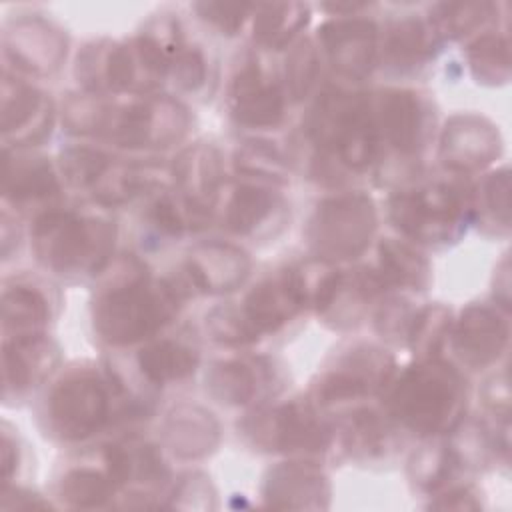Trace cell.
<instances>
[{"mask_svg": "<svg viewBox=\"0 0 512 512\" xmlns=\"http://www.w3.org/2000/svg\"><path fill=\"white\" fill-rule=\"evenodd\" d=\"M52 320L46 286L30 278H10L2 288V336H40Z\"/></svg>", "mask_w": 512, "mask_h": 512, "instance_id": "obj_29", "label": "cell"}, {"mask_svg": "<svg viewBox=\"0 0 512 512\" xmlns=\"http://www.w3.org/2000/svg\"><path fill=\"white\" fill-rule=\"evenodd\" d=\"M474 218H488L494 226L508 230L510 224V176L508 168L496 170L472 192Z\"/></svg>", "mask_w": 512, "mask_h": 512, "instance_id": "obj_44", "label": "cell"}, {"mask_svg": "<svg viewBox=\"0 0 512 512\" xmlns=\"http://www.w3.org/2000/svg\"><path fill=\"white\" fill-rule=\"evenodd\" d=\"M466 60L476 82L500 86L510 80L508 38L498 32H484L466 48Z\"/></svg>", "mask_w": 512, "mask_h": 512, "instance_id": "obj_38", "label": "cell"}, {"mask_svg": "<svg viewBox=\"0 0 512 512\" xmlns=\"http://www.w3.org/2000/svg\"><path fill=\"white\" fill-rule=\"evenodd\" d=\"M206 332L224 346H248L260 340L254 328L244 318L240 306L222 304L206 314Z\"/></svg>", "mask_w": 512, "mask_h": 512, "instance_id": "obj_45", "label": "cell"}, {"mask_svg": "<svg viewBox=\"0 0 512 512\" xmlns=\"http://www.w3.org/2000/svg\"><path fill=\"white\" fill-rule=\"evenodd\" d=\"M62 184L52 162L28 148L2 150V198L16 210L56 206Z\"/></svg>", "mask_w": 512, "mask_h": 512, "instance_id": "obj_18", "label": "cell"}, {"mask_svg": "<svg viewBox=\"0 0 512 512\" xmlns=\"http://www.w3.org/2000/svg\"><path fill=\"white\" fill-rule=\"evenodd\" d=\"M146 196L148 202L144 210V220L150 230L160 238H182L186 232L202 230L210 220L208 212L192 206L174 188H166L160 184L148 190Z\"/></svg>", "mask_w": 512, "mask_h": 512, "instance_id": "obj_33", "label": "cell"}, {"mask_svg": "<svg viewBox=\"0 0 512 512\" xmlns=\"http://www.w3.org/2000/svg\"><path fill=\"white\" fill-rule=\"evenodd\" d=\"M58 364V348L46 336H20L2 340V400L24 398L42 384Z\"/></svg>", "mask_w": 512, "mask_h": 512, "instance_id": "obj_25", "label": "cell"}, {"mask_svg": "<svg viewBox=\"0 0 512 512\" xmlns=\"http://www.w3.org/2000/svg\"><path fill=\"white\" fill-rule=\"evenodd\" d=\"M502 150V140L492 122L476 114L452 116L438 146L442 166L454 174H472L492 164Z\"/></svg>", "mask_w": 512, "mask_h": 512, "instance_id": "obj_20", "label": "cell"}, {"mask_svg": "<svg viewBox=\"0 0 512 512\" xmlns=\"http://www.w3.org/2000/svg\"><path fill=\"white\" fill-rule=\"evenodd\" d=\"M430 508H450V510H476L480 508V502L476 500V494L468 486L450 488L442 496H438L434 502H430Z\"/></svg>", "mask_w": 512, "mask_h": 512, "instance_id": "obj_52", "label": "cell"}, {"mask_svg": "<svg viewBox=\"0 0 512 512\" xmlns=\"http://www.w3.org/2000/svg\"><path fill=\"white\" fill-rule=\"evenodd\" d=\"M288 48L290 50L284 62V92L288 100L300 102L316 86L322 54L310 38H298Z\"/></svg>", "mask_w": 512, "mask_h": 512, "instance_id": "obj_42", "label": "cell"}, {"mask_svg": "<svg viewBox=\"0 0 512 512\" xmlns=\"http://www.w3.org/2000/svg\"><path fill=\"white\" fill-rule=\"evenodd\" d=\"M494 14L490 2H440L430 8V24L438 38L460 40L478 30Z\"/></svg>", "mask_w": 512, "mask_h": 512, "instance_id": "obj_40", "label": "cell"}, {"mask_svg": "<svg viewBox=\"0 0 512 512\" xmlns=\"http://www.w3.org/2000/svg\"><path fill=\"white\" fill-rule=\"evenodd\" d=\"M190 128L188 108L168 94L138 96L114 104L102 140L130 150H164L178 144Z\"/></svg>", "mask_w": 512, "mask_h": 512, "instance_id": "obj_10", "label": "cell"}, {"mask_svg": "<svg viewBox=\"0 0 512 512\" xmlns=\"http://www.w3.org/2000/svg\"><path fill=\"white\" fill-rule=\"evenodd\" d=\"M384 290L376 270L358 266L340 270L330 286V292L316 312L320 320L334 330L356 328L368 314L370 306Z\"/></svg>", "mask_w": 512, "mask_h": 512, "instance_id": "obj_27", "label": "cell"}, {"mask_svg": "<svg viewBox=\"0 0 512 512\" xmlns=\"http://www.w3.org/2000/svg\"><path fill=\"white\" fill-rule=\"evenodd\" d=\"M510 326L498 308L470 304L452 324L450 340L456 356L472 370L492 366L508 346Z\"/></svg>", "mask_w": 512, "mask_h": 512, "instance_id": "obj_22", "label": "cell"}, {"mask_svg": "<svg viewBox=\"0 0 512 512\" xmlns=\"http://www.w3.org/2000/svg\"><path fill=\"white\" fill-rule=\"evenodd\" d=\"M248 254L222 240H204L190 248L184 260L182 284L188 292L226 294L242 286L250 274Z\"/></svg>", "mask_w": 512, "mask_h": 512, "instance_id": "obj_21", "label": "cell"}, {"mask_svg": "<svg viewBox=\"0 0 512 512\" xmlns=\"http://www.w3.org/2000/svg\"><path fill=\"white\" fill-rule=\"evenodd\" d=\"M196 14L204 20L210 28L224 36H234L244 22L252 16L254 4L246 2H196Z\"/></svg>", "mask_w": 512, "mask_h": 512, "instance_id": "obj_48", "label": "cell"}, {"mask_svg": "<svg viewBox=\"0 0 512 512\" xmlns=\"http://www.w3.org/2000/svg\"><path fill=\"white\" fill-rule=\"evenodd\" d=\"M174 190L202 212H212L224 192V162L210 142H194L172 162Z\"/></svg>", "mask_w": 512, "mask_h": 512, "instance_id": "obj_26", "label": "cell"}, {"mask_svg": "<svg viewBox=\"0 0 512 512\" xmlns=\"http://www.w3.org/2000/svg\"><path fill=\"white\" fill-rule=\"evenodd\" d=\"M234 166L238 174L264 184L288 182V162L282 152L266 140H248L234 152Z\"/></svg>", "mask_w": 512, "mask_h": 512, "instance_id": "obj_41", "label": "cell"}, {"mask_svg": "<svg viewBox=\"0 0 512 512\" xmlns=\"http://www.w3.org/2000/svg\"><path fill=\"white\" fill-rule=\"evenodd\" d=\"M50 502L42 500L34 492H26L16 486L2 488V508H48Z\"/></svg>", "mask_w": 512, "mask_h": 512, "instance_id": "obj_53", "label": "cell"}, {"mask_svg": "<svg viewBox=\"0 0 512 512\" xmlns=\"http://www.w3.org/2000/svg\"><path fill=\"white\" fill-rule=\"evenodd\" d=\"M104 282L92 304L98 338L110 346L152 340L180 312L186 286L152 278L146 266L126 256L104 268Z\"/></svg>", "mask_w": 512, "mask_h": 512, "instance_id": "obj_1", "label": "cell"}, {"mask_svg": "<svg viewBox=\"0 0 512 512\" xmlns=\"http://www.w3.org/2000/svg\"><path fill=\"white\" fill-rule=\"evenodd\" d=\"M468 392L462 374L442 358L402 370L384 388V414L420 438L450 434L464 422Z\"/></svg>", "mask_w": 512, "mask_h": 512, "instance_id": "obj_3", "label": "cell"}, {"mask_svg": "<svg viewBox=\"0 0 512 512\" xmlns=\"http://www.w3.org/2000/svg\"><path fill=\"white\" fill-rule=\"evenodd\" d=\"M416 308L402 298V296H390L380 302L376 316H374V326L376 332L392 344H406L408 330L412 324Z\"/></svg>", "mask_w": 512, "mask_h": 512, "instance_id": "obj_47", "label": "cell"}, {"mask_svg": "<svg viewBox=\"0 0 512 512\" xmlns=\"http://www.w3.org/2000/svg\"><path fill=\"white\" fill-rule=\"evenodd\" d=\"M238 428L246 442L262 452L314 458L334 444L332 424L322 420L316 404L306 398L256 410Z\"/></svg>", "mask_w": 512, "mask_h": 512, "instance_id": "obj_7", "label": "cell"}, {"mask_svg": "<svg viewBox=\"0 0 512 512\" xmlns=\"http://www.w3.org/2000/svg\"><path fill=\"white\" fill-rule=\"evenodd\" d=\"M118 494V486L100 462V466L80 464L68 468L58 484L56 496L72 508H100Z\"/></svg>", "mask_w": 512, "mask_h": 512, "instance_id": "obj_36", "label": "cell"}, {"mask_svg": "<svg viewBox=\"0 0 512 512\" xmlns=\"http://www.w3.org/2000/svg\"><path fill=\"white\" fill-rule=\"evenodd\" d=\"M482 402H484V406L494 416H500L504 422L508 420V414H510V392H508L506 372L494 374L492 378L486 380V384L482 388Z\"/></svg>", "mask_w": 512, "mask_h": 512, "instance_id": "obj_50", "label": "cell"}, {"mask_svg": "<svg viewBox=\"0 0 512 512\" xmlns=\"http://www.w3.org/2000/svg\"><path fill=\"white\" fill-rule=\"evenodd\" d=\"M378 212L364 192H338L320 200L306 226V242L316 258L330 264L358 258L372 242Z\"/></svg>", "mask_w": 512, "mask_h": 512, "instance_id": "obj_8", "label": "cell"}, {"mask_svg": "<svg viewBox=\"0 0 512 512\" xmlns=\"http://www.w3.org/2000/svg\"><path fill=\"white\" fill-rule=\"evenodd\" d=\"M250 20L254 42L262 48L280 50L298 40L310 20V6L302 2L254 4Z\"/></svg>", "mask_w": 512, "mask_h": 512, "instance_id": "obj_35", "label": "cell"}, {"mask_svg": "<svg viewBox=\"0 0 512 512\" xmlns=\"http://www.w3.org/2000/svg\"><path fill=\"white\" fill-rule=\"evenodd\" d=\"M112 156L90 146H70L60 152L58 170L64 182L76 190H90L108 168Z\"/></svg>", "mask_w": 512, "mask_h": 512, "instance_id": "obj_43", "label": "cell"}, {"mask_svg": "<svg viewBox=\"0 0 512 512\" xmlns=\"http://www.w3.org/2000/svg\"><path fill=\"white\" fill-rule=\"evenodd\" d=\"M146 404L130 398L112 370H68L46 394L42 406L44 430L62 442L92 438L114 418L146 414Z\"/></svg>", "mask_w": 512, "mask_h": 512, "instance_id": "obj_4", "label": "cell"}, {"mask_svg": "<svg viewBox=\"0 0 512 512\" xmlns=\"http://www.w3.org/2000/svg\"><path fill=\"white\" fill-rule=\"evenodd\" d=\"M168 76L172 78L178 90L188 94L200 92L206 86V80L210 76V66L204 50L184 40L170 58Z\"/></svg>", "mask_w": 512, "mask_h": 512, "instance_id": "obj_46", "label": "cell"}, {"mask_svg": "<svg viewBox=\"0 0 512 512\" xmlns=\"http://www.w3.org/2000/svg\"><path fill=\"white\" fill-rule=\"evenodd\" d=\"M240 310L258 336L274 334L306 310V296L298 266L280 268L254 284Z\"/></svg>", "mask_w": 512, "mask_h": 512, "instance_id": "obj_19", "label": "cell"}, {"mask_svg": "<svg viewBox=\"0 0 512 512\" xmlns=\"http://www.w3.org/2000/svg\"><path fill=\"white\" fill-rule=\"evenodd\" d=\"M288 96L284 84L256 54H244L228 84L230 116L246 128L274 130L284 122Z\"/></svg>", "mask_w": 512, "mask_h": 512, "instance_id": "obj_12", "label": "cell"}, {"mask_svg": "<svg viewBox=\"0 0 512 512\" xmlns=\"http://www.w3.org/2000/svg\"><path fill=\"white\" fill-rule=\"evenodd\" d=\"M18 466H20L18 436L10 428L8 422H2V480H4V486L10 484Z\"/></svg>", "mask_w": 512, "mask_h": 512, "instance_id": "obj_51", "label": "cell"}, {"mask_svg": "<svg viewBox=\"0 0 512 512\" xmlns=\"http://www.w3.org/2000/svg\"><path fill=\"white\" fill-rule=\"evenodd\" d=\"M376 274L384 288L412 292L426 290L432 278L426 256L412 244L396 238H384L378 244Z\"/></svg>", "mask_w": 512, "mask_h": 512, "instance_id": "obj_34", "label": "cell"}, {"mask_svg": "<svg viewBox=\"0 0 512 512\" xmlns=\"http://www.w3.org/2000/svg\"><path fill=\"white\" fill-rule=\"evenodd\" d=\"M100 462L118 486V492L128 490V496L140 498L142 506H150L148 500L170 480V470L162 452L138 436H128L102 446Z\"/></svg>", "mask_w": 512, "mask_h": 512, "instance_id": "obj_17", "label": "cell"}, {"mask_svg": "<svg viewBox=\"0 0 512 512\" xmlns=\"http://www.w3.org/2000/svg\"><path fill=\"white\" fill-rule=\"evenodd\" d=\"M318 32L320 54L324 52L332 70L344 80H364L376 66L380 32L372 18L360 14L334 16Z\"/></svg>", "mask_w": 512, "mask_h": 512, "instance_id": "obj_16", "label": "cell"}, {"mask_svg": "<svg viewBox=\"0 0 512 512\" xmlns=\"http://www.w3.org/2000/svg\"><path fill=\"white\" fill-rule=\"evenodd\" d=\"M460 468L450 440L442 436L424 438L408 460V476L412 484L424 492L442 488Z\"/></svg>", "mask_w": 512, "mask_h": 512, "instance_id": "obj_37", "label": "cell"}, {"mask_svg": "<svg viewBox=\"0 0 512 512\" xmlns=\"http://www.w3.org/2000/svg\"><path fill=\"white\" fill-rule=\"evenodd\" d=\"M276 374L262 356H234L212 362L206 372L208 394L226 406H252L274 392Z\"/></svg>", "mask_w": 512, "mask_h": 512, "instance_id": "obj_23", "label": "cell"}, {"mask_svg": "<svg viewBox=\"0 0 512 512\" xmlns=\"http://www.w3.org/2000/svg\"><path fill=\"white\" fill-rule=\"evenodd\" d=\"M54 104L46 92L16 74L2 72L0 128L4 148H30L50 136Z\"/></svg>", "mask_w": 512, "mask_h": 512, "instance_id": "obj_14", "label": "cell"}, {"mask_svg": "<svg viewBox=\"0 0 512 512\" xmlns=\"http://www.w3.org/2000/svg\"><path fill=\"white\" fill-rule=\"evenodd\" d=\"M286 198L264 182H236L224 194L220 222L226 232L248 240L276 238L288 224Z\"/></svg>", "mask_w": 512, "mask_h": 512, "instance_id": "obj_13", "label": "cell"}, {"mask_svg": "<svg viewBox=\"0 0 512 512\" xmlns=\"http://www.w3.org/2000/svg\"><path fill=\"white\" fill-rule=\"evenodd\" d=\"M2 52L12 64L14 74L50 76L66 60L68 38L50 20L28 14L4 26Z\"/></svg>", "mask_w": 512, "mask_h": 512, "instance_id": "obj_15", "label": "cell"}, {"mask_svg": "<svg viewBox=\"0 0 512 512\" xmlns=\"http://www.w3.org/2000/svg\"><path fill=\"white\" fill-rule=\"evenodd\" d=\"M312 146L316 176L362 172L380 158L370 94L328 86L320 92L304 122Z\"/></svg>", "mask_w": 512, "mask_h": 512, "instance_id": "obj_2", "label": "cell"}, {"mask_svg": "<svg viewBox=\"0 0 512 512\" xmlns=\"http://www.w3.org/2000/svg\"><path fill=\"white\" fill-rule=\"evenodd\" d=\"M198 350L180 338H152L136 354V366L146 386L186 382L198 368Z\"/></svg>", "mask_w": 512, "mask_h": 512, "instance_id": "obj_32", "label": "cell"}, {"mask_svg": "<svg viewBox=\"0 0 512 512\" xmlns=\"http://www.w3.org/2000/svg\"><path fill=\"white\" fill-rule=\"evenodd\" d=\"M388 218L408 240L442 248L460 240L474 220L472 190L458 180H432L398 188Z\"/></svg>", "mask_w": 512, "mask_h": 512, "instance_id": "obj_6", "label": "cell"}, {"mask_svg": "<svg viewBox=\"0 0 512 512\" xmlns=\"http://www.w3.org/2000/svg\"><path fill=\"white\" fill-rule=\"evenodd\" d=\"M396 372L394 356L376 344H352L316 376L310 400L316 408L358 402L384 392Z\"/></svg>", "mask_w": 512, "mask_h": 512, "instance_id": "obj_9", "label": "cell"}, {"mask_svg": "<svg viewBox=\"0 0 512 512\" xmlns=\"http://www.w3.org/2000/svg\"><path fill=\"white\" fill-rule=\"evenodd\" d=\"M214 486L210 484V478L200 474V472H192L186 474L184 478H180V482L176 484L172 496H170V504L172 508H214Z\"/></svg>", "mask_w": 512, "mask_h": 512, "instance_id": "obj_49", "label": "cell"}, {"mask_svg": "<svg viewBox=\"0 0 512 512\" xmlns=\"http://www.w3.org/2000/svg\"><path fill=\"white\" fill-rule=\"evenodd\" d=\"M116 240L114 222L52 206L32 222L36 260L62 278L98 276L112 262Z\"/></svg>", "mask_w": 512, "mask_h": 512, "instance_id": "obj_5", "label": "cell"}, {"mask_svg": "<svg viewBox=\"0 0 512 512\" xmlns=\"http://www.w3.org/2000/svg\"><path fill=\"white\" fill-rule=\"evenodd\" d=\"M394 428L386 414L372 408H354L332 424L334 444L360 462L386 456L394 448Z\"/></svg>", "mask_w": 512, "mask_h": 512, "instance_id": "obj_31", "label": "cell"}, {"mask_svg": "<svg viewBox=\"0 0 512 512\" xmlns=\"http://www.w3.org/2000/svg\"><path fill=\"white\" fill-rule=\"evenodd\" d=\"M164 446L180 460L212 454L220 442V424L212 412L196 404L174 406L162 426Z\"/></svg>", "mask_w": 512, "mask_h": 512, "instance_id": "obj_30", "label": "cell"}, {"mask_svg": "<svg viewBox=\"0 0 512 512\" xmlns=\"http://www.w3.org/2000/svg\"><path fill=\"white\" fill-rule=\"evenodd\" d=\"M440 44L428 18L406 14L386 26L378 56L396 72H412L434 60Z\"/></svg>", "mask_w": 512, "mask_h": 512, "instance_id": "obj_28", "label": "cell"}, {"mask_svg": "<svg viewBox=\"0 0 512 512\" xmlns=\"http://www.w3.org/2000/svg\"><path fill=\"white\" fill-rule=\"evenodd\" d=\"M328 476L314 460H290L270 468L264 476L262 498L272 508L322 510L330 504Z\"/></svg>", "mask_w": 512, "mask_h": 512, "instance_id": "obj_24", "label": "cell"}, {"mask_svg": "<svg viewBox=\"0 0 512 512\" xmlns=\"http://www.w3.org/2000/svg\"><path fill=\"white\" fill-rule=\"evenodd\" d=\"M452 312L444 304H428L414 312L406 344L418 360L438 358L452 332Z\"/></svg>", "mask_w": 512, "mask_h": 512, "instance_id": "obj_39", "label": "cell"}, {"mask_svg": "<svg viewBox=\"0 0 512 512\" xmlns=\"http://www.w3.org/2000/svg\"><path fill=\"white\" fill-rule=\"evenodd\" d=\"M370 102L380 154L386 146L402 160H410L426 148L434 128V110L424 94L388 88L370 94Z\"/></svg>", "mask_w": 512, "mask_h": 512, "instance_id": "obj_11", "label": "cell"}]
</instances>
